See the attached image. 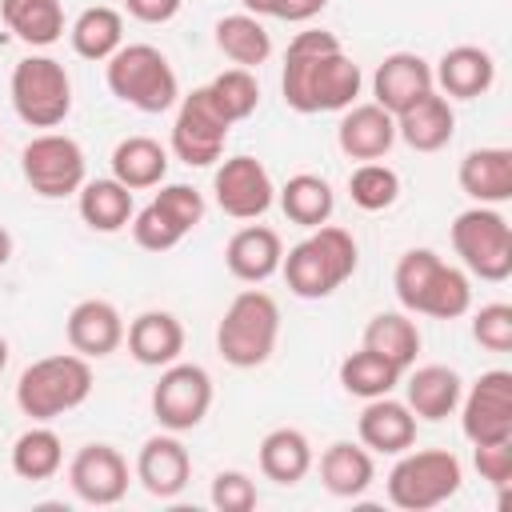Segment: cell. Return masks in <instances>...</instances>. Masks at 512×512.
<instances>
[{
  "label": "cell",
  "instance_id": "obj_36",
  "mask_svg": "<svg viewBox=\"0 0 512 512\" xmlns=\"http://www.w3.org/2000/svg\"><path fill=\"white\" fill-rule=\"evenodd\" d=\"M68 40H72V52L80 60H108L120 44H124V16L108 4H96V8H84L72 28H68Z\"/></svg>",
  "mask_w": 512,
  "mask_h": 512
},
{
  "label": "cell",
  "instance_id": "obj_48",
  "mask_svg": "<svg viewBox=\"0 0 512 512\" xmlns=\"http://www.w3.org/2000/svg\"><path fill=\"white\" fill-rule=\"evenodd\" d=\"M4 368H8V340L0 336V372H4Z\"/></svg>",
  "mask_w": 512,
  "mask_h": 512
},
{
  "label": "cell",
  "instance_id": "obj_4",
  "mask_svg": "<svg viewBox=\"0 0 512 512\" xmlns=\"http://www.w3.org/2000/svg\"><path fill=\"white\" fill-rule=\"evenodd\" d=\"M104 80L116 100H124L136 112H168L180 100V80L168 56L156 44H120L104 60Z\"/></svg>",
  "mask_w": 512,
  "mask_h": 512
},
{
  "label": "cell",
  "instance_id": "obj_39",
  "mask_svg": "<svg viewBox=\"0 0 512 512\" xmlns=\"http://www.w3.org/2000/svg\"><path fill=\"white\" fill-rule=\"evenodd\" d=\"M204 88L212 92L216 108H220L232 124L248 120V116L256 112V104H260V84H256L252 68H224V72L212 76V84H204Z\"/></svg>",
  "mask_w": 512,
  "mask_h": 512
},
{
  "label": "cell",
  "instance_id": "obj_24",
  "mask_svg": "<svg viewBox=\"0 0 512 512\" xmlns=\"http://www.w3.org/2000/svg\"><path fill=\"white\" fill-rule=\"evenodd\" d=\"M124 340H128V352H132L136 364H144V368H164V364L180 360V352H184V324H180L172 312L148 308V312H140V316L124 328Z\"/></svg>",
  "mask_w": 512,
  "mask_h": 512
},
{
  "label": "cell",
  "instance_id": "obj_41",
  "mask_svg": "<svg viewBox=\"0 0 512 512\" xmlns=\"http://www.w3.org/2000/svg\"><path fill=\"white\" fill-rule=\"evenodd\" d=\"M472 340L488 352H512V304H484L472 316Z\"/></svg>",
  "mask_w": 512,
  "mask_h": 512
},
{
  "label": "cell",
  "instance_id": "obj_31",
  "mask_svg": "<svg viewBox=\"0 0 512 512\" xmlns=\"http://www.w3.org/2000/svg\"><path fill=\"white\" fill-rule=\"evenodd\" d=\"M260 472L284 488L300 484L312 472V444L300 428H272L260 440Z\"/></svg>",
  "mask_w": 512,
  "mask_h": 512
},
{
  "label": "cell",
  "instance_id": "obj_11",
  "mask_svg": "<svg viewBox=\"0 0 512 512\" xmlns=\"http://www.w3.org/2000/svg\"><path fill=\"white\" fill-rule=\"evenodd\" d=\"M20 172L28 180V188L44 200H60V196H72L80 192L84 184V148L64 136V132H40L24 144L20 152Z\"/></svg>",
  "mask_w": 512,
  "mask_h": 512
},
{
  "label": "cell",
  "instance_id": "obj_32",
  "mask_svg": "<svg viewBox=\"0 0 512 512\" xmlns=\"http://www.w3.org/2000/svg\"><path fill=\"white\" fill-rule=\"evenodd\" d=\"M0 16H4V28L28 48H48L64 36L60 0H0Z\"/></svg>",
  "mask_w": 512,
  "mask_h": 512
},
{
  "label": "cell",
  "instance_id": "obj_12",
  "mask_svg": "<svg viewBox=\"0 0 512 512\" xmlns=\"http://www.w3.org/2000/svg\"><path fill=\"white\" fill-rule=\"evenodd\" d=\"M212 408V376L200 364L172 360L152 384V416L164 432H192Z\"/></svg>",
  "mask_w": 512,
  "mask_h": 512
},
{
  "label": "cell",
  "instance_id": "obj_34",
  "mask_svg": "<svg viewBox=\"0 0 512 512\" xmlns=\"http://www.w3.org/2000/svg\"><path fill=\"white\" fill-rule=\"evenodd\" d=\"M216 48L236 64V68H260L272 56V36L260 16L252 12H232L216 20Z\"/></svg>",
  "mask_w": 512,
  "mask_h": 512
},
{
  "label": "cell",
  "instance_id": "obj_14",
  "mask_svg": "<svg viewBox=\"0 0 512 512\" xmlns=\"http://www.w3.org/2000/svg\"><path fill=\"white\" fill-rule=\"evenodd\" d=\"M460 432L472 444H496L512 440V372L492 368L480 372V380L460 392Z\"/></svg>",
  "mask_w": 512,
  "mask_h": 512
},
{
  "label": "cell",
  "instance_id": "obj_23",
  "mask_svg": "<svg viewBox=\"0 0 512 512\" xmlns=\"http://www.w3.org/2000/svg\"><path fill=\"white\" fill-rule=\"evenodd\" d=\"M280 260H284V240L276 228H264V224H244L240 232H232L224 248L228 272L244 284H264L268 276L280 272Z\"/></svg>",
  "mask_w": 512,
  "mask_h": 512
},
{
  "label": "cell",
  "instance_id": "obj_2",
  "mask_svg": "<svg viewBox=\"0 0 512 512\" xmlns=\"http://www.w3.org/2000/svg\"><path fill=\"white\" fill-rule=\"evenodd\" d=\"M356 264H360V248L352 232L340 224H320V228H308V236L288 248V256L280 260V272L292 296L324 300L356 272Z\"/></svg>",
  "mask_w": 512,
  "mask_h": 512
},
{
  "label": "cell",
  "instance_id": "obj_27",
  "mask_svg": "<svg viewBox=\"0 0 512 512\" xmlns=\"http://www.w3.org/2000/svg\"><path fill=\"white\" fill-rule=\"evenodd\" d=\"M456 180H460L464 196L496 208V204L512 200V152L508 148H472L460 160Z\"/></svg>",
  "mask_w": 512,
  "mask_h": 512
},
{
  "label": "cell",
  "instance_id": "obj_30",
  "mask_svg": "<svg viewBox=\"0 0 512 512\" xmlns=\"http://www.w3.org/2000/svg\"><path fill=\"white\" fill-rule=\"evenodd\" d=\"M76 208L92 232H120L132 220V188H124L116 176L84 180L76 192Z\"/></svg>",
  "mask_w": 512,
  "mask_h": 512
},
{
  "label": "cell",
  "instance_id": "obj_37",
  "mask_svg": "<svg viewBox=\"0 0 512 512\" xmlns=\"http://www.w3.org/2000/svg\"><path fill=\"white\" fill-rule=\"evenodd\" d=\"M60 464H64V440L52 428L32 424V428H24L16 436V444H12V472L20 480H32V484L52 480L60 472Z\"/></svg>",
  "mask_w": 512,
  "mask_h": 512
},
{
  "label": "cell",
  "instance_id": "obj_5",
  "mask_svg": "<svg viewBox=\"0 0 512 512\" xmlns=\"http://www.w3.org/2000/svg\"><path fill=\"white\" fill-rule=\"evenodd\" d=\"M92 392V364L80 352H56L28 364L16 380V408L28 420H56L80 408Z\"/></svg>",
  "mask_w": 512,
  "mask_h": 512
},
{
  "label": "cell",
  "instance_id": "obj_40",
  "mask_svg": "<svg viewBox=\"0 0 512 512\" xmlns=\"http://www.w3.org/2000/svg\"><path fill=\"white\" fill-rule=\"evenodd\" d=\"M348 196H352V204L364 208V212H384V208H392L396 196H400V176H396L388 164H380V160H364V164L348 176Z\"/></svg>",
  "mask_w": 512,
  "mask_h": 512
},
{
  "label": "cell",
  "instance_id": "obj_38",
  "mask_svg": "<svg viewBox=\"0 0 512 512\" xmlns=\"http://www.w3.org/2000/svg\"><path fill=\"white\" fill-rule=\"evenodd\" d=\"M400 368L388 364L384 356H376L372 348H360V352H348L340 360V384L348 396H360V400H376V396H388L396 384H400Z\"/></svg>",
  "mask_w": 512,
  "mask_h": 512
},
{
  "label": "cell",
  "instance_id": "obj_44",
  "mask_svg": "<svg viewBox=\"0 0 512 512\" xmlns=\"http://www.w3.org/2000/svg\"><path fill=\"white\" fill-rule=\"evenodd\" d=\"M184 0H124L128 16L140 20V24H168L176 12H180Z\"/></svg>",
  "mask_w": 512,
  "mask_h": 512
},
{
  "label": "cell",
  "instance_id": "obj_3",
  "mask_svg": "<svg viewBox=\"0 0 512 512\" xmlns=\"http://www.w3.org/2000/svg\"><path fill=\"white\" fill-rule=\"evenodd\" d=\"M392 288L404 312L432 320H460L472 308V284L460 268L444 264L432 248H408L396 260Z\"/></svg>",
  "mask_w": 512,
  "mask_h": 512
},
{
  "label": "cell",
  "instance_id": "obj_25",
  "mask_svg": "<svg viewBox=\"0 0 512 512\" xmlns=\"http://www.w3.org/2000/svg\"><path fill=\"white\" fill-rule=\"evenodd\" d=\"M460 392H464V380L456 368L448 364H420L412 368L408 384H404V404L412 408L416 420H444L456 412L460 404Z\"/></svg>",
  "mask_w": 512,
  "mask_h": 512
},
{
  "label": "cell",
  "instance_id": "obj_42",
  "mask_svg": "<svg viewBox=\"0 0 512 512\" xmlns=\"http://www.w3.org/2000/svg\"><path fill=\"white\" fill-rule=\"evenodd\" d=\"M256 500H260V496H256V484H252L248 472L224 468V472L212 476V504H216L220 512H252Z\"/></svg>",
  "mask_w": 512,
  "mask_h": 512
},
{
  "label": "cell",
  "instance_id": "obj_20",
  "mask_svg": "<svg viewBox=\"0 0 512 512\" xmlns=\"http://www.w3.org/2000/svg\"><path fill=\"white\" fill-rule=\"evenodd\" d=\"M356 432H360V444L368 452L400 456V452H408L416 444V416H412V408L404 400H392V392H388V396L364 400Z\"/></svg>",
  "mask_w": 512,
  "mask_h": 512
},
{
  "label": "cell",
  "instance_id": "obj_8",
  "mask_svg": "<svg viewBox=\"0 0 512 512\" xmlns=\"http://www.w3.org/2000/svg\"><path fill=\"white\" fill-rule=\"evenodd\" d=\"M452 248L464 268L488 284H504L512 276V228L492 204L464 208L452 220Z\"/></svg>",
  "mask_w": 512,
  "mask_h": 512
},
{
  "label": "cell",
  "instance_id": "obj_35",
  "mask_svg": "<svg viewBox=\"0 0 512 512\" xmlns=\"http://www.w3.org/2000/svg\"><path fill=\"white\" fill-rule=\"evenodd\" d=\"M280 208L292 224L300 228H320L332 220V208H336V192L324 176L316 172H296L288 176V184L280 188Z\"/></svg>",
  "mask_w": 512,
  "mask_h": 512
},
{
  "label": "cell",
  "instance_id": "obj_17",
  "mask_svg": "<svg viewBox=\"0 0 512 512\" xmlns=\"http://www.w3.org/2000/svg\"><path fill=\"white\" fill-rule=\"evenodd\" d=\"M432 88H436L432 64L424 56H416V52H388L376 64V72H372V96L392 116H400L404 108H412Z\"/></svg>",
  "mask_w": 512,
  "mask_h": 512
},
{
  "label": "cell",
  "instance_id": "obj_45",
  "mask_svg": "<svg viewBox=\"0 0 512 512\" xmlns=\"http://www.w3.org/2000/svg\"><path fill=\"white\" fill-rule=\"evenodd\" d=\"M328 8V0H268V16L288 20V24H304L312 16H320Z\"/></svg>",
  "mask_w": 512,
  "mask_h": 512
},
{
  "label": "cell",
  "instance_id": "obj_13",
  "mask_svg": "<svg viewBox=\"0 0 512 512\" xmlns=\"http://www.w3.org/2000/svg\"><path fill=\"white\" fill-rule=\"evenodd\" d=\"M232 120L216 108L208 88H192L188 96H180L176 120H172V152L176 160H184L188 168H208L220 160L224 140H228Z\"/></svg>",
  "mask_w": 512,
  "mask_h": 512
},
{
  "label": "cell",
  "instance_id": "obj_22",
  "mask_svg": "<svg viewBox=\"0 0 512 512\" xmlns=\"http://www.w3.org/2000/svg\"><path fill=\"white\" fill-rule=\"evenodd\" d=\"M432 80L440 84V96L476 100V96H484V92L496 84V60H492L488 48L456 44V48H448V52L436 60Z\"/></svg>",
  "mask_w": 512,
  "mask_h": 512
},
{
  "label": "cell",
  "instance_id": "obj_15",
  "mask_svg": "<svg viewBox=\"0 0 512 512\" xmlns=\"http://www.w3.org/2000/svg\"><path fill=\"white\" fill-rule=\"evenodd\" d=\"M212 192L220 212L232 220H256L276 200V184L256 156H228L212 176Z\"/></svg>",
  "mask_w": 512,
  "mask_h": 512
},
{
  "label": "cell",
  "instance_id": "obj_33",
  "mask_svg": "<svg viewBox=\"0 0 512 512\" xmlns=\"http://www.w3.org/2000/svg\"><path fill=\"white\" fill-rule=\"evenodd\" d=\"M360 348H372L376 356H384L388 364L408 372L416 364V352H420V328L408 312H376L364 324V344Z\"/></svg>",
  "mask_w": 512,
  "mask_h": 512
},
{
  "label": "cell",
  "instance_id": "obj_9",
  "mask_svg": "<svg viewBox=\"0 0 512 512\" xmlns=\"http://www.w3.org/2000/svg\"><path fill=\"white\" fill-rule=\"evenodd\" d=\"M12 108L28 128H56L72 112V80L52 56H24L12 68Z\"/></svg>",
  "mask_w": 512,
  "mask_h": 512
},
{
  "label": "cell",
  "instance_id": "obj_16",
  "mask_svg": "<svg viewBox=\"0 0 512 512\" xmlns=\"http://www.w3.org/2000/svg\"><path fill=\"white\" fill-rule=\"evenodd\" d=\"M68 484L84 504H120L128 496V460L112 444H84L68 464Z\"/></svg>",
  "mask_w": 512,
  "mask_h": 512
},
{
  "label": "cell",
  "instance_id": "obj_43",
  "mask_svg": "<svg viewBox=\"0 0 512 512\" xmlns=\"http://www.w3.org/2000/svg\"><path fill=\"white\" fill-rule=\"evenodd\" d=\"M472 460L480 480H488L492 488H508L512 480V440H496V444H472Z\"/></svg>",
  "mask_w": 512,
  "mask_h": 512
},
{
  "label": "cell",
  "instance_id": "obj_29",
  "mask_svg": "<svg viewBox=\"0 0 512 512\" xmlns=\"http://www.w3.org/2000/svg\"><path fill=\"white\" fill-rule=\"evenodd\" d=\"M112 176L124 188H132V192L160 188L164 176H168V152H164V144L152 140V136H124L112 148Z\"/></svg>",
  "mask_w": 512,
  "mask_h": 512
},
{
  "label": "cell",
  "instance_id": "obj_28",
  "mask_svg": "<svg viewBox=\"0 0 512 512\" xmlns=\"http://www.w3.org/2000/svg\"><path fill=\"white\" fill-rule=\"evenodd\" d=\"M376 480V460L364 444H352V440H336L324 448L320 456V484L340 496V500H352V496H364Z\"/></svg>",
  "mask_w": 512,
  "mask_h": 512
},
{
  "label": "cell",
  "instance_id": "obj_18",
  "mask_svg": "<svg viewBox=\"0 0 512 512\" xmlns=\"http://www.w3.org/2000/svg\"><path fill=\"white\" fill-rule=\"evenodd\" d=\"M188 476H192V460H188V448L176 440V432H160V436H148L140 444L136 480L144 484L148 496L172 500L188 488Z\"/></svg>",
  "mask_w": 512,
  "mask_h": 512
},
{
  "label": "cell",
  "instance_id": "obj_10",
  "mask_svg": "<svg viewBox=\"0 0 512 512\" xmlns=\"http://www.w3.org/2000/svg\"><path fill=\"white\" fill-rule=\"evenodd\" d=\"M204 220V196L192 184H164L140 212H132V240L144 252L176 248Z\"/></svg>",
  "mask_w": 512,
  "mask_h": 512
},
{
  "label": "cell",
  "instance_id": "obj_1",
  "mask_svg": "<svg viewBox=\"0 0 512 512\" xmlns=\"http://www.w3.org/2000/svg\"><path fill=\"white\" fill-rule=\"evenodd\" d=\"M360 64L340 48V40L324 28L296 32L284 52L280 92L292 112H344L360 96Z\"/></svg>",
  "mask_w": 512,
  "mask_h": 512
},
{
  "label": "cell",
  "instance_id": "obj_19",
  "mask_svg": "<svg viewBox=\"0 0 512 512\" xmlns=\"http://www.w3.org/2000/svg\"><path fill=\"white\" fill-rule=\"evenodd\" d=\"M64 336H68V348L88 356V360H100V356H112L120 344H124V316L112 300H80L68 320H64Z\"/></svg>",
  "mask_w": 512,
  "mask_h": 512
},
{
  "label": "cell",
  "instance_id": "obj_21",
  "mask_svg": "<svg viewBox=\"0 0 512 512\" xmlns=\"http://www.w3.org/2000/svg\"><path fill=\"white\" fill-rule=\"evenodd\" d=\"M336 144L348 160H360V164L380 160L396 144V116L384 112L376 100L372 104H352V108H344V116L336 124Z\"/></svg>",
  "mask_w": 512,
  "mask_h": 512
},
{
  "label": "cell",
  "instance_id": "obj_6",
  "mask_svg": "<svg viewBox=\"0 0 512 512\" xmlns=\"http://www.w3.org/2000/svg\"><path fill=\"white\" fill-rule=\"evenodd\" d=\"M276 340H280V304L260 288H244L240 296H232V304L216 324V352L224 356V364L260 368L276 352Z\"/></svg>",
  "mask_w": 512,
  "mask_h": 512
},
{
  "label": "cell",
  "instance_id": "obj_47",
  "mask_svg": "<svg viewBox=\"0 0 512 512\" xmlns=\"http://www.w3.org/2000/svg\"><path fill=\"white\" fill-rule=\"evenodd\" d=\"M244 4V12H252V16H268V0H240Z\"/></svg>",
  "mask_w": 512,
  "mask_h": 512
},
{
  "label": "cell",
  "instance_id": "obj_7",
  "mask_svg": "<svg viewBox=\"0 0 512 512\" xmlns=\"http://www.w3.org/2000/svg\"><path fill=\"white\" fill-rule=\"evenodd\" d=\"M464 484V468L456 452L448 448H420L400 452V460L388 472V500L404 512H428L444 500H452Z\"/></svg>",
  "mask_w": 512,
  "mask_h": 512
},
{
  "label": "cell",
  "instance_id": "obj_46",
  "mask_svg": "<svg viewBox=\"0 0 512 512\" xmlns=\"http://www.w3.org/2000/svg\"><path fill=\"white\" fill-rule=\"evenodd\" d=\"M8 260H12V232L0 224V268H4Z\"/></svg>",
  "mask_w": 512,
  "mask_h": 512
},
{
  "label": "cell",
  "instance_id": "obj_26",
  "mask_svg": "<svg viewBox=\"0 0 512 512\" xmlns=\"http://www.w3.org/2000/svg\"><path fill=\"white\" fill-rule=\"evenodd\" d=\"M452 132H456V112H452L448 96H440L436 88L396 116V136L412 152H440L452 140Z\"/></svg>",
  "mask_w": 512,
  "mask_h": 512
}]
</instances>
